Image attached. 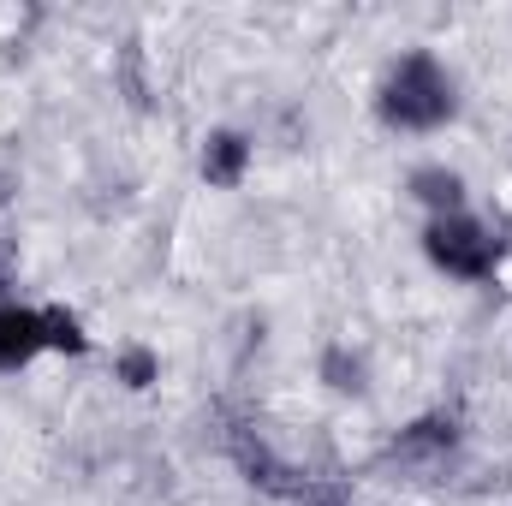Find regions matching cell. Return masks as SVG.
<instances>
[{
	"label": "cell",
	"instance_id": "6da1fadb",
	"mask_svg": "<svg viewBox=\"0 0 512 506\" xmlns=\"http://www.w3.org/2000/svg\"><path fill=\"white\" fill-rule=\"evenodd\" d=\"M453 78L441 72L435 54H405L393 60L382 84V120L399 131H435L441 120H453Z\"/></svg>",
	"mask_w": 512,
	"mask_h": 506
},
{
	"label": "cell",
	"instance_id": "7a4b0ae2",
	"mask_svg": "<svg viewBox=\"0 0 512 506\" xmlns=\"http://www.w3.org/2000/svg\"><path fill=\"white\" fill-rule=\"evenodd\" d=\"M423 251H429L435 268H447L459 280H489L495 262H501V239L471 215H435L429 233H423Z\"/></svg>",
	"mask_w": 512,
	"mask_h": 506
},
{
	"label": "cell",
	"instance_id": "3957f363",
	"mask_svg": "<svg viewBox=\"0 0 512 506\" xmlns=\"http://www.w3.org/2000/svg\"><path fill=\"white\" fill-rule=\"evenodd\" d=\"M227 453L239 459V471L251 477L256 489H268V495H304V489H310V477H298L286 459H274L268 441L256 435L251 423H233V429H227Z\"/></svg>",
	"mask_w": 512,
	"mask_h": 506
},
{
	"label": "cell",
	"instance_id": "277c9868",
	"mask_svg": "<svg viewBox=\"0 0 512 506\" xmlns=\"http://www.w3.org/2000/svg\"><path fill=\"white\" fill-rule=\"evenodd\" d=\"M453 441H459L453 417H423V423H411V429L387 447V465H435V459L453 453Z\"/></svg>",
	"mask_w": 512,
	"mask_h": 506
},
{
	"label": "cell",
	"instance_id": "5b68a950",
	"mask_svg": "<svg viewBox=\"0 0 512 506\" xmlns=\"http://www.w3.org/2000/svg\"><path fill=\"white\" fill-rule=\"evenodd\" d=\"M48 346V328H42V310H18V304H0V370H24L36 352Z\"/></svg>",
	"mask_w": 512,
	"mask_h": 506
},
{
	"label": "cell",
	"instance_id": "8992f818",
	"mask_svg": "<svg viewBox=\"0 0 512 506\" xmlns=\"http://www.w3.org/2000/svg\"><path fill=\"white\" fill-rule=\"evenodd\" d=\"M245 167H251V143H245L239 131H215V137L203 143V179H209V185H239Z\"/></svg>",
	"mask_w": 512,
	"mask_h": 506
},
{
	"label": "cell",
	"instance_id": "52a82bcc",
	"mask_svg": "<svg viewBox=\"0 0 512 506\" xmlns=\"http://www.w3.org/2000/svg\"><path fill=\"white\" fill-rule=\"evenodd\" d=\"M411 191H417L435 215H459V203H465V179L447 173V167H417V173H411Z\"/></svg>",
	"mask_w": 512,
	"mask_h": 506
},
{
	"label": "cell",
	"instance_id": "ba28073f",
	"mask_svg": "<svg viewBox=\"0 0 512 506\" xmlns=\"http://www.w3.org/2000/svg\"><path fill=\"white\" fill-rule=\"evenodd\" d=\"M42 328H48V346H60V352H90V340H84V328H78L72 310H42Z\"/></svg>",
	"mask_w": 512,
	"mask_h": 506
},
{
	"label": "cell",
	"instance_id": "9c48e42d",
	"mask_svg": "<svg viewBox=\"0 0 512 506\" xmlns=\"http://www.w3.org/2000/svg\"><path fill=\"white\" fill-rule=\"evenodd\" d=\"M120 381H126V387H149V381H155V352L131 346L126 358H120Z\"/></svg>",
	"mask_w": 512,
	"mask_h": 506
},
{
	"label": "cell",
	"instance_id": "30bf717a",
	"mask_svg": "<svg viewBox=\"0 0 512 506\" xmlns=\"http://www.w3.org/2000/svg\"><path fill=\"white\" fill-rule=\"evenodd\" d=\"M328 376H334V387H346V393H358V387H364V370H358V358H352V364H346V352H328Z\"/></svg>",
	"mask_w": 512,
	"mask_h": 506
},
{
	"label": "cell",
	"instance_id": "8fae6325",
	"mask_svg": "<svg viewBox=\"0 0 512 506\" xmlns=\"http://www.w3.org/2000/svg\"><path fill=\"white\" fill-rule=\"evenodd\" d=\"M0 292H6V280H0Z\"/></svg>",
	"mask_w": 512,
	"mask_h": 506
},
{
	"label": "cell",
	"instance_id": "7c38bea8",
	"mask_svg": "<svg viewBox=\"0 0 512 506\" xmlns=\"http://www.w3.org/2000/svg\"><path fill=\"white\" fill-rule=\"evenodd\" d=\"M328 506H340V501H328Z\"/></svg>",
	"mask_w": 512,
	"mask_h": 506
}]
</instances>
